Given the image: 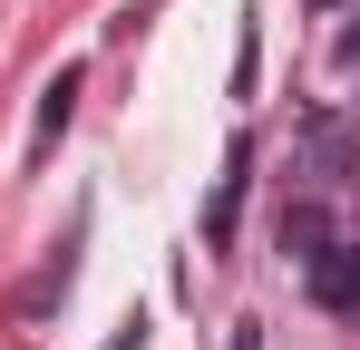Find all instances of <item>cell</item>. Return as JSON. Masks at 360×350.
<instances>
[{
	"label": "cell",
	"mask_w": 360,
	"mask_h": 350,
	"mask_svg": "<svg viewBox=\"0 0 360 350\" xmlns=\"http://www.w3.org/2000/svg\"><path fill=\"white\" fill-rule=\"evenodd\" d=\"M311 302L341 311V321H360V233H341V243L311 253Z\"/></svg>",
	"instance_id": "1"
},
{
	"label": "cell",
	"mask_w": 360,
	"mask_h": 350,
	"mask_svg": "<svg viewBox=\"0 0 360 350\" xmlns=\"http://www.w3.org/2000/svg\"><path fill=\"white\" fill-rule=\"evenodd\" d=\"M341 49H351V58H360V0H351V30H341Z\"/></svg>",
	"instance_id": "3"
},
{
	"label": "cell",
	"mask_w": 360,
	"mask_h": 350,
	"mask_svg": "<svg viewBox=\"0 0 360 350\" xmlns=\"http://www.w3.org/2000/svg\"><path fill=\"white\" fill-rule=\"evenodd\" d=\"M68 108H78V68H59V78L39 88V146H49V136L68 127Z\"/></svg>",
	"instance_id": "2"
}]
</instances>
